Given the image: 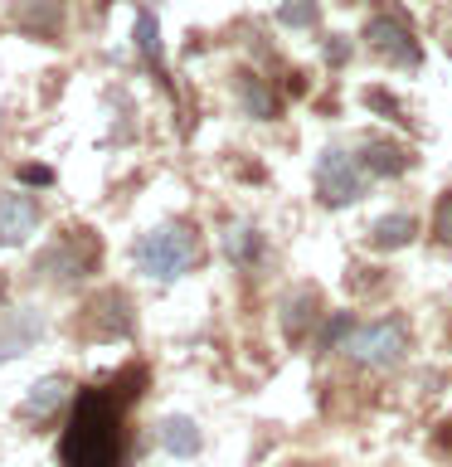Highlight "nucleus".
<instances>
[{"label":"nucleus","mask_w":452,"mask_h":467,"mask_svg":"<svg viewBox=\"0 0 452 467\" xmlns=\"http://www.w3.org/2000/svg\"><path fill=\"white\" fill-rule=\"evenodd\" d=\"M127 400L131 394H117V389H83L78 394L68 433L58 443L64 467H122V458H127V433H122Z\"/></svg>","instance_id":"nucleus-1"},{"label":"nucleus","mask_w":452,"mask_h":467,"mask_svg":"<svg viewBox=\"0 0 452 467\" xmlns=\"http://www.w3.org/2000/svg\"><path fill=\"white\" fill-rule=\"evenodd\" d=\"M131 263L137 273H146L151 283H175L200 263V234L185 224V219H166V224L146 229L137 244H131Z\"/></svg>","instance_id":"nucleus-2"},{"label":"nucleus","mask_w":452,"mask_h":467,"mask_svg":"<svg viewBox=\"0 0 452 467\" xmlns=\"http://www.w3.org/2000/svg\"><path fill=\"white\" fill-rule=\"evenodd\" d=\"M408 346H414L408 321L389 312V317H375V321H355L341 350L355 365H370V370H394V365H404Z\"/></svg>","instance_id":"nucleus-3"},{"label":"nucleus","mask_w":452,"mask_h":467,"mask_svg":"<svg viewBox=\"0 0 452 467\" xmlns=\"http://www.w3.org/2000/svg\"><path fill=\"white\" fill-rule=\"evenodd\" d=\"M365 49L389 68H418L423 64V44H418L414 20L404 10H375L370 25H365Z\"/></svg>","instance_id":"nucleus-4"},{"label":"nucleus","mask_w":452,"mask_h":467,"mask_svg":"<svg viewBox=\"0 0 452 467\" xmlns=\"http://www.w3.org/2000/svg\"><path fill=\"white\" fill-rule=\"evenodd\" d=\"M98 268V239L93 229H68L58 244H49L35 258V277H49V283H78L83 273Z\"/></svg>","instance_id":"nucleus-5"},{"label":"nucleus","mask_w":452,"mask_h":467,"mask_svg":"<svg viewBox=\"0 0 452 467\" xmlns=\"http://www.w3.org/2000/svg\"><path fill=\"white\" fill-rule=\"evenodd\" d=\"M365 195V171L355 166V151L345 146H326L316 156V200L326 210H345Z\"/></svg>","instance_id":"nucleus-6"},{"label":"nucleus","mask_w":452,"mask_h":467,"mask_svg":"<svg viewBox=\"0 0 452 467\" xmlns=\"http://www.w3.org/2000/svg\"><path fill=\"white\" fill-rule=\"evenodd\" d=\"M414 151H408L404 141H394V137H379V131H370V137H360L355 146V166L370 175V181H399V175L414 171Z\"/></svg>","instance_id":"nucleus-7"},{"label":"nucleus","mask_w":452,"mask_h":467,"mask_svg":"<svg viewBox=\"0 0 452 467\" xmlns=\"http://www.w3.org/2000/svg\"><path fill=\"white\" fill-rule=\"evenodd\" d=\"M39 200L35 195H25V190H5L0 195V248H20L35 239V229H39Z\"/></svg>","instance_id":"nucleus-8"},{"label":"nucleus","mask_w":452,"mask_h":467,"mask_svg":"<svg viewBox=\"0 0 452 467\" xmlns=\"http://www.w3.org/2000/svg\"><path fill=\"white\" fill-rule=\"evenodd\" d=\"M321 317H326V302H321V292L312 283L292 287L287 297H282V331H287L292 346H302L306 336L321 327Z\"/></svg>","instance_id":"nucleus-9"},{"label":"nucleus","mask_w":452,"mask_h":467,"mask_svg":"<svg viewBox=\"0 0 452 467\" xmlns=\"http://www.w3.org/2000/svg\"><path fill=\"white\" fill-rule=\"evenodd\" d=\"M131 302L127 292H102V297L87 302V336H98V341H117V336H131Z\"/></svg>","instance_id":"nucleus-10"},{"label":"nucleus","mask_w":452,"mask_h":467,"mask_svg":"<svg viewBox=\"0 0 452 467\" xmlns=\"http://www.w3.org/2000/svg\"><path fill=\"white\" fill-rule=\"evenodd\" d=\"M44 336V312L35 306H15V312H0V360H15L25 356Z\"/></svg>","instance_id":"nucleus-11"},{"label":"nucleus","mask_w":452,"mask_h":467,"mask_svg":"<svg viewBox=\"0 0 452 467\" xmlns=\"http://www.w3.org/2000/svg\"><path fill=\"white\" fill-rule=\"evenodd\" d=\"M365 239H370L375 254H399V248H408L418 239V219L408 210H389V214H379L375 224L365 229Z\"/></svg>","instance_id":"nucleus-12"},{"label":"nucleus","mask_w":452,"mask_h":467,"mask_svg":"<svg viewBox=\"0 0 452 467\" xmlns=\"http://www.w3.org/2000/svg\"><path fill=\"white\" fill-rule=\"evenodd\" d=\"M156 438H160V448H166L170 458H195V452L204 448V433L190 414H166L156 423Z\"/></svg>","instance_id":"nucleus-13"},{"label":"nucleus","mask_w":452,"mask_h":467,"mask_svg":"<svg viewBox=\"0 0 452 467\" xmlns=\"http://www.w3.org/2000/svg\"><path fill=\"white\" fill-rule=\"evenodd\" d=\"M233 93H239V108L248 117H258V122H272V117H277V93L258 78V73L239 68V73H233Z\"/></svg>","instance_id":"nucleus-14"},{"label":"nucleus","mask_w":452,"mask_h":467,"mask_svg":"<svg viewBox=\"0 0 452 467\" xmlns=\"http://www.w3.org/2000/svg\"><path fill=\"white\" fill-rule=\"evenodd\" d=\"M73 394V385H68V375H44V379H35L29 385V394H25V419H49L58 404H64Z\"/></svg>","instance_id":"nucleus-15"},{"label":"nucleus","mask_w":452,"mask_h":467,"mask_svg":"<svg viewBox=\"0 0 452 467\" xmlns=\"http://www.w3.org/2000/svg\"><path fill=\"white\" fill-rule=\"evenodd\" d=\"M224 254L233 268H253L262 258V229L258 224H229L224 229Z\"/></svg>","instance_id":"nucleus-16"},{"label":"nucleus","mask_w":452,"mask_h":467,"mask_svg":"<svg viewBox=\"0 0 452 467\" xmlns=\"http://www.w3.org/2000/svg\"><path fill=\"white\" fill-rule=\"evenodd\" d=\"M131 39H137V49H141V58L146 64H156L160 68V58H166V49H160V20L151 10H137V25H131Z\"/></svg>","instance_id":"nucleus-17"},{"label":"nucleus","mask_w":452,"mask_h":467,"mask_svg":"<svg viewBox=\"0 0 452 467\" xmlns=\"http://www.w3.org/2000/svg\"><path fill=\"white\" fill-rule=\"evenodd\" d=\"M25 29H39V35H58V25H64V5L58 0H39V5H15Z\"/></svg>","instance_id":"nucleus-18"},{"label":"nucleus","mask_w":452,"mask_h":467,"mask_svg":"<svg viewBox=\"0 0 452 467\" xmlns=\"http://www.w3.org/2000/svg\"><path fill=\"white\" fill-rule=\"evenodd\" d=\"M277 25L282 29H316L321 25V0H282V5H277Z\"/></svg>","instance_id":"nucleus-19"},{"label":"nucleus","mask_w":452,"mask_h":467,"mask_svg":"<svg viewBox=\"0 0 452 467\" xmlns=\"http://www.w3.org/2000/svg\"><path fill=\"white\" fill-rule=\"evenodd\" d=\"M433 239L443 248H452V190H443L433 204Z\"/></svg>","instance_id":"nucleus-20"},{"label":"nucleus","mask_w":452,"mask_h":467,"mask_svg":"<svg viewBox=\"0 0 452 467\" xmlns=\"http://www.w3.org/2000/svg\"><path fill=\"white\" fill-rule=\"evenodd\" d=\"M365 102H370V108H379V112L389 117V122H408V117H404V108H399V98H394V93H385V88H365Z\"/></svg>","instance_id":"nucleus-21"},{"label":"nucleus","mask_w":452,"mask_h":467,"mask_svg":"<svg viewBox=\"0 0 452 467\" xmlns=\"http://www.w3.org/2000/svg\"><path fill=\"white\" fill-rule=\"evenodd\" d=\"M20 181L25 185H54V171L49 166H20Z\"/></svg>","instance_id":"nucleus-22"},{"label":"nucleus","mask_w":452,"mask_h":467,"mask_svg":"<svg viewBox=\"0 0 452 467\" xmlns=\"http://www.w3.org/2000/svg\"><path fill=\"white\" fill-rule=\"evenodd\" d=\"M326 58H331V64H345V58H350V39L345 35H331L326 39Z\"/></svg>","instance_id":"nucleus-23"}]
</instances>
